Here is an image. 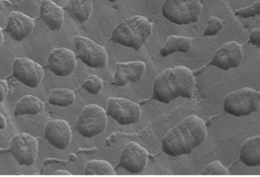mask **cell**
Listing matches in <instances>:
<instances>
[{
    "label": "cell",
    "instance_id": "2e32d148",
    "mask_svg": "<svg viewBox=\"0 0 260 177\" xmlns=\"http://www.w3.org/2000/svg\"><path fill=\"white\" fill-rule=\"evenodd\" d=\"M116 71L111 84L117 86H123L129 82H137L143 76L146 69L145 63L136 60L125 62H117Z\"/></svg>",
    "mask_w": 260,
    "mask_h": 177
},
{
    "label": "cell",
    "instance_id": "7a4b0ae2",
    "mask_svg": "<svg viewBox=\"0 0 260 177\" xmlns=\"http://www.w3.org/2000/svg\"><path fill=\"white\" fill-rule=\"evenodd\" d=\"M195 85V77L189 68L185 66L168 68L154 79L152 98L166 104L179 97L190 99Z\"/></svg>",
    "mask_w": 260,
    "mask_h": 177
},
{
    "label": "cell",
    "instance_id": "4fadbf2b",
    "mask_svg": "<svg viewBox=\"0 0 260 177\" xmlns=\"http://www.w3.org/2000/svg\"><path fill=\"white\" fill-rule=\"evenodd\" d=\"M76 56L70 49L60 47L51 50L47 59V67L55 75L67 77L75 70Z\"/></svg>",
    "mask_w": 260,
    "mask_h": 177
},
{
    "label": "cell",
    "instance_id": "5b68a950",
    "mask_svg": "<svg viewBox=\"0 0 260 177\" xmlns=\"http://www.w3.org/2000/svg\"><path fill=\"white\" fill-rule=\"evenodd\" d=\"M259 103L260 92L243 87L229 93L224 99L223 108L226 113L240 117L256 112Z\"/></svg>",
    "mask_w": 260,
    "mask_h": 177
},
{
    "label": "cell",
    "instance_id": "7402d4cb",
    "mask_svg": "<svg viewBox=\"0 0 260 177\" xmlns=\"http://www.w3.org/2000/svg\"><path fill=\"white\" fill-rule=\"evenodd\" d=\"M74 92L67 88H54L51 89L47 98V101L54 105L67 107L75 101Z\"/></svg>",
    "mask_w": 260,
    "mask_h": 177
},
{
    "label": "cell",
    "instance_id": "484cf974",
    "mask_svg": "<svg viewBox=\"0 0 260 177\" xmlns=\"http://www.w3.org/2000/svg\"><path fill=\"white\" fill-rule=\"evenodd\" d=\"M223 21L217 17L210 16L208 18L207 27L204 32L205 36L211 37L217 34L223 28Z\"/></svg>",
    "mask_w": 260,
    "mask_h": 177
},
{
    "label": "cell",
    "instance_id": "f1b7e54d",
    "mask_svg": "<svg viewBox=\"0 0 260 177\" xmlns=\"http://www.w3.org/2000/svg\"><path fill=\"white\" fill-rule=\"evenodd\" d=\"M1 86V102L6 97L8 92V85L7 81L5 80H0Z\"/></svg>",
    "mask_w": 260,
    "mask_h": 177
},
{
    "label": "cell",
    "instance_id": "cb8c5ba5",
    "mask_svg": "<svg viewBox=\"0 0 260 177\" xmlns=\"http://www.w3.org/2000/svg\"><path fill=\"white\" fill-rule=\"evenodd\" d=\"M103 86V81L98 76L91 74L84 81L81 86L89 94L96 95L99 93Z\"/></svg>",
    "mask_w": 260,
    "mask_h": 177
},
{
    "label": "cell",
    "instance_id": "d6986e66",
    "mask_svg": "<svg viewBox=\"0 0 260 177\" xmlns=\"http://www.w3.org/2000/svg\"><path fill=\"white\" fill-rule=\"evenodd\" d=\"M64 9L73 19L82 23L92 14L93 0H68Z\"/></svg>",
    "mask_w": 260,
    "mask_h": 177
},
{
    "label": "cell",
    "instance_id": "8992f818",
    "mask_svg": "<svg viewBox=\"0 0 260 177\" xmlns=\"http://www.w3.org/2000/svg\"><path fill=\"white\" fill-rule=\"evenodd\" d=\"M107 124L105 110L98 104H90L83 108L76 120L75 129L83 136L91 138L102 133Z\"/></svg>",
    "mask_w": 260,
    "mask_h": 177
},
{
    "label": "cell",
    "instance_id": "d6a6232c",
    "mask_svg": "<svg viewBox=\"0 0 260 177\" xmlns=\"http://www.w3.org/2000/svg\"><path fill=\"white\" fill-rule=\"evenodd\" d=\"M107 1H109L110 2H112V3H114L115 2L117 1L118 0H107Z\"/></svg>",
    "mask_w": 260,
    "mask_h": 177
},
{
    "label": "cell",
    "instance_id": "4316f807",
    "mask_svg": "<svg viewBox=\"0 0 260 177\" xmlns=\"http://www.w3.org/2000/svg\"><path fill=\"white\" fill-rule=\"evenodd\" d=\"M260 14V1H254L250 5L237 10L235 15L243 18L253 17Z\"/></svg>",
    "mask_w": 260,
    "mask_h": 177
},
{
    "label": "cell",
    "instance_id": "8fae6325",
    "mask_svg": "<svg viewBox=\"0 0 260 177\" xmlns=\"http://www.w3.org/2000/svg\"><path fill=\"white\" fill-rule=\"evenodd\" d=\"M13 76L25 85L36 88L42 82L44 71L36 62L26 57H17L12 63Z\"/></svg>",
    "mask_w": 260,
    "mask_h": 177
},
{
    "label": "cell",
    "instance_id": "ba28073f",
    "mask_svg": "<svg viewBox=\"0 0 260 177\" xmlns=\"http://www.w3.org/2000/svg\"><path fill=\"white\" fill-rule=\"evenodd\" d=\"M38 146V140L35 137L23 132L12 138L8 152L19 165L30 166L37 158Z\"/></svg>",
    "mask_w": 260,
    "mask_h": 177
},
{
    "label": "cell",
    "instance_id": "44dd1931",
    "mask_svg": "<svg viewBox=\"0 0 260 177\" xmlns=\"http://www.w3.org/2000/svg\"><path fill=\"white\" fill-rule=\"evenodd\" d=\"M192 45V39L182 36L171 35L160 48L159 54L166 57L176 52L187 53Z\"/></svg>",
    "mask_w": 260,
    "mask_h": 177
},
{
    "label": "cell",
    "instance_id": "6da1fadb",
    "mask_svg": "<svg viewBox=\"0 0 260 177\" xmlns=\"http://www.w3.org/2000/svg\"><path fill=\"white\" fill-rule=\"evenodd\" d=\"M207 135L204 120L190 115L167 131L162 139V150L173 157L190 154L205 141Z\"/></svg>",
    "mask_w": 260,
    "mask_h": 177
},
{
    "label": "cell",
    "instance_id": "7c38bea8",
    "mask_svg": "<svg viewBox=\"0 0 260 177\" xmlns=\"http://www.w3.org/2000/svg\"><path fill=\"white\" fill-rule=\"evenodd\" d=\"M242 46L231 41L223 43L214 53L209 64L223 70L239 67L243 58Z\"/></svg>",
    "mask_w": 260,
    "mask_h": 177
},
{
    "label": "cell",
    "instance_id": "f546056e",
    "mask_svg": "<svg viewBox=\"0 0 260 177\" xmlns=\"http://www.w3.org/2000/svg\"><path fill=\"white\" fill-rule=\"evenodd\" d=\"M53 175H72V174L69 172L68 171L66 170H61L58 169L55 170L53 173Z\"/></svg>",
    "mask_w": 260,
    "mask_h": 177
},
{
    "label": "cell",
    "instance_id": "9c48e42d",
    "mask_svg": "<svg viewBox=\"0 0 260 177\" xmlns=\"http://www.w3.org/2000/svg\"><path fill=\"white\" fill-rule=\"evenodd\" d=\"M107 114L121 125L136 123L141 118L139 104L123 97H109L107 99Z\"/></svg>",
    "mask_w": 260,
    "mask_h": 177
},
{
    "label": "cell",
    "instance_id": "e0dca14e",
    "mask_svg": "<svg viewBox=\"0 0 260 177\" xmlns=\"http://www.w3.org/2000/svg\"><path fill=\"white\" fill-rule=\"evenodd\" d=\"M40 15L44 23L52 31L59 30L64 23L63 9L51 0H41Z\"/></svg>",
    "mask_w": 260,
    "mask_h": 177
},
{
    "label": "cell",
    "instance_id": "3957f363",
    "mask_svg": "<svg viewBox=\"0 0 260 177\" xmlns=\"http://www.w3.org/2000/svg\"><path fill=\"white\" fill-rule=\"evenodd\" d=\"M152 24L148 18L141 15H134L114 27L111 40L138 51L152 35Z\"/></svg>",
    "mask_w": 260,
    "mask_h": 177
},
{
    "label": "cell",
    "instance_id": "603a6c76",
    "mask_svg": "<svg viewBox=\"0 0 260 177\" xmlns=\"http://www.w3.org/2000/svg\"><path fill=\"white\" fill-rule=\"evenodd\" d=\"M84 175H114L116 173L111 164L103 160L93 159L88 161L85 164Z\"/></svg>",
    "mask_w": 260,
    "mask_h": 177
},
{
    "label": "cell",
    "instance_id": "83f0119b",
    "mask_svg": "<svg viewBox=\"0 0 260 177\" xmlns=\"http://www.w3.org/2000/svg\"><path fill=\"white\" fill-rule=\"evenodd\" d=\"M249 42L256 47L260 48V26L251 29L249 33Z\"/></svg>",
    "mask_w": 260,
    "mask_h": 177
},
{
    "label": "cell",
    "instance_id": "4dcf8cb0",
    "mask_svg": "<svg viewBox=\"0 0 260 177\" xmlns=\"http://www.w3.org/2000/svg\"><path fill=\"white\" fill-rule=\"evenodd\" d=\"M7 122L5 116L1 113L0 116V128L1 129H4L6 127Z\"/></svg>",
    "mask_w": 260,
    "mask_h": 177
},
{
    "label": "cell",
    "instance_id": "30bf717a",
    "mask_svg": "<svg viewBox=\"0 0 260 177\" xmlns=\"http://www.w3.org/2000/svg\"><path fill=\"white\" fill-rule=\"evenodd\" d=\"M147 150L134 141H128L123 147L118 166L132 174L142 172L148 161Z\"/></svg>",
    "mask_w": 260,
    "mask_h": 177
},
{
    "label": "cell",
    "instance_id": "1f68e13d",
    "mask_svg": "<svg viewBox=\"0 0 260 177\" xmlns=\"http://www.w3.org/2000/svg\"><path fill=\"white\" fill-rule=\"evenodd\" d=\"M1 46L3 44V40H4L3 30L1 27Z\"/></svg>",
    "mask_w": 260,
    "mask_h": 177
},
{
    "label": "cell",
    "instance_id": "5bb4252c",
    "mask_svg": "<svg viewBox=\"0 0 260 177\" xmlns=\"http://www.w3.org/2000/svg\"><path fill=\"white\" fill-rule=\"evenodd\" d=\"M44 137L54 148L64 150L70 145L72 132L66 121L52 119L48 121L45 126Z\"/></svg>",
    "mask_w": 260,
    "mask_h": 177
},
{
    "label": "cell",
    "instance_id": "d4e9b609",
    "mask_svg": "<svg viewBox=\"0 0 260 177\" xmlns=\"http://www.w3.org/2000/svg\"><path fill=\"white\" fill-rule=\"evenodd\" d=\"M200 175H228L227 168L219 160L209 163L199 173Z\"/></svg>",
    "mask_w": 260,
    "mask_h": 177
},
{
    "label": "cell",
    "instance_id": "9a60e30c",
    "mask_svg": "<svg viewBox=\"0 0 260 177\" xmlns=\"http://www.w3.org/2000/svg\"><path fill=\"white\" fill-rule=\"evenodd\" d=\"M35 20L19 11L10 13L5 31L13 40L20 42L27 37L33 31Z\"/></svg>",
    "mask_w": 260,
    "mask_h": 177
},
{
    "label": "cell",
    "instance_id": "ffe728a7",
    "mask_svg": "<svg viewBox=\"0 0 260 177\" xmlns=\"http://www.w3.org/2000/svg\"><path fill=\"white\" fill-rule=\"evenodd\" d=\"M44 103L38 97L32 95L23 96L16 102L14 109L15 116L24 115H35L42 112Z\"/></svg>",
    "mask_w": 260,
    "mask_h": 177
},
{
    "label": "cell",
    "instance_id": "277c9868",
    "mask_svg": "<svg viewBox=\"0 0 260 177\" xmlns=\"http://www.w3.org/2000/svg\"><path fill=\"white\" fill-rule=\"evenodd\" d=\"M202 11L200 0H165L161 8L166 19L181 25L199 21Z\"/></svg>",
    "mask_w": 260,
    "mask_h": 177
},
{
    "label": "cell",
    "instance_id": "ac0fdd59",
    "mask_svg": "<svg viewBox=\"0 0 260 177\" xmlns=\"http://www.w3.org/2000/svg\"><path fill=\"white\" fill-rule=\"evenodd\" d=\"M240 161L248 167L260 165V135L247 138L239 152Z\"/></svg>",
    "mask_w": 260,
    "mask_h": 177
},
{
    "label": "cell",
    "instance_id": "52a82bcc",
    "mask_svg": "<svg viewBox=\"0 0 260 177\" xmlns=\"http://www.w3.org/2000/svg\"><path fill=\"white\" fill-rule=\"evenodd\" d=\"M73 42L76 50V58L91 68H102L107 64L108 56L104 47L90 39L75 36Z\"/></svg>",
    "mask_w": 260,
    "mask_h": 177
}]
</instances>
